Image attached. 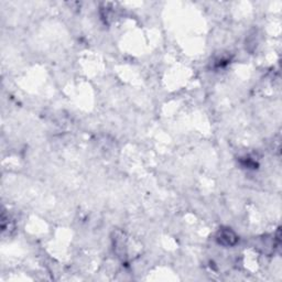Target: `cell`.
<instances>
[{
  "label": "cell",
  "mask_w": 282,
  "mask_h": 282,
  "mask_svg": "<svg viewBox=\"0 0 282 282\" xmlns=\"http://www.w3.org/2000/svg\"><path fill=\"white\" fill-rule=\"evenodd\" d=\"M217 243L225 247H232L238 242L237 235L231 228H222L216 235Z\"/></svg>",
  "instance_id": "6da1fadb"
}]
</instances>
